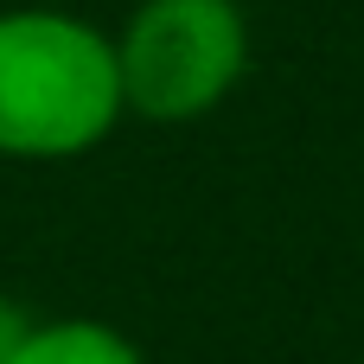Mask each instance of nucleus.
I'll list each match as a JSON object with an SVG mask.
<instances>
[{"instance_id":"1","label":"nucleus","mask_w":364,"mask_h":364,"mask_svg":"<svg viewBox=\"0 0 364 364\" xmlns=\"http://www.w3.org/2000/svg\"><path fill=\"white\" fill-rule=\"evenodd\" d=\"M122 122L115 38L90 19L19 6L0 13V154L70 160Z\"/></svg>"},{"instance_id":"3","label":"nucleus","mask_w":364,"mask_h":364,"mask_svg":"<svg viewBox=\"0 0 364 364\" xmlns=\"http://www.w3.org/2000/svg\"><path fill=\"white\" fill-rule=\"evenodd\" d=\"M13 364H141V352L96 320H51L26 333Z\"/></svg>"},{"instance_id":"2","label":"nucleus","mask_w":364,"mask_h":364,"mask_svg":"<svg viewBox=\"0 0 364 364\" xmlns=\"http://www.w3.org/2000/svg\"><path fill=\"white\" fill-rule=\"evenodd\" d=\"M250 64L237 0H147L115 38L122 109L147 122H192L230 96Z\"/></svg>"},{"instance_id":"4","label":"nucleus","mask_w":364,"mask_h":364,"mask_svg":"<svg viewBox=\"0 0 364 364\" xmlns=\"http://www.w3.org/2000/svg\"><path fill=\"white\" fill-rule=\"evenodd\" d=\"M26 333H32V326H26V314L0 301V364H13V358H19V346H26Z\"/></svg>"}]
</instances>
